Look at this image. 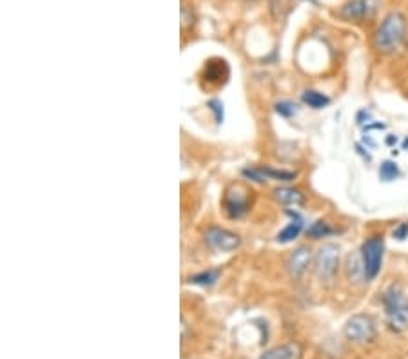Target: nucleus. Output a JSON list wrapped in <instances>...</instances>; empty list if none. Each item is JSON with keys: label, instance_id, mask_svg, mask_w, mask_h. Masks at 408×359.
<instances>
[{"label": "nucleus", "instance_id": "obj_1", "mask_svg": "<svg viewBox=\"0 0 408 359\" xmlns=\"http://www.w3.org/2000/svg\"><path fill=\"white\" fill-rule=\"evenodd\" d=\"M408 20L401 11H390L374 33V47L381 55H392L407 40Z\"/></svg>", "mask_w": 408, "mask_h": 359}, {"label": "nucleus", "instance_id": "obj_7", "mask_svg": "<svg viewBox=\"0 0 408 359\" xmlns=\"http://www.w3.org/2000/svg\"><path fill=\"white\" fill-rule=\"evenodd\" d=\"M251 191L243 185H230L229 189L225 191L223 196V211L230 220H240L249 212L251 209Z\"/></svg>", "mask_w": 408, "mask_h": 359}, {"label": "nucleus", "instance_id": "obj_18", "mask_svg": "<svg viewBox=\"0 0 408 359\" xmlns=\"http://www.w3.org/2000/svg\"><path fill=\"white\" fill-rule=\"evenodd\" d=\"M260 173L265 180H278V182H294L298 173L285 169H272V167H260Z\"/></svg>", "mask_w": 408, "mask_h": 359}, {"label": "nucleus", "instance_id": "obj_19", "mask_svg": "<svg viewBox=\"0 0 408 359\" xmlns=\"http://www.w3.org/2000/svg\"><path fill=\"white\" fill-rule=\"evenodd\" d=\"M401 176V169H399L398 161L385 160L381 161L379 166V180L381 182H394Z\"/></svg>", "mask_w": 408, "mask_h": 359}, {"label": "nucleus", "instance_id": "obj_20", "mask_svg": "<svg viewBox=\"0 0 408 359\" xmlns=\"http://www.w3.org/2000/svg\"><path fill=\"white\" fill-rule=\"evenodd\" d=\"M271 4V13L274 19H283L287 11L290 10V0H269Z\"/></svg>", "mask_w": 408, "mask_h": 359}, {"label": "nucleus", "instance_id": "obj_16", "mask_svg": "<svg viewBox=\"0 0 408 359\" xmlns=\"http://www.w3.org/2000/svg\"><path fill=\"white\" fill-rule=\"evenodd\" d=\"M221 269H209V271H202L194 274V276L189 278V283L200 287H212L216 281L220 280Z\"/></svg>", "mask_w": 408, "mask_h": 359}, {"label": "nucleus", "instance_id": "obj_14", "mask_svg": "<svg viewBox=\"0 0 408 359\" xmlns=\"http://www.w3.org/2000/svg\"><path fill=\"white\" fill-rule=\"evenodd\" d=\"M272 194H274V198L280 203H283V205H294V207H298V205H303V203H305V196H303L301 191L298 189L278 187V189L272 191Z\"/></svg>", "mask_w": 408, "mask_h": 359}, {"label": "nucleus", "instance_id": "obj_28", "mask_svg": "<svg viewBox=\"0 0 408 359\" xmlns=\"http://www.w3.org/2000/svg\"><path fill=\"white\" fill-rule=\"evenodd\" d=\"M363 145H367V149H374L376 147V142L370 136H363Z\"/></svg>", "mask_w": 408, "mask_h": 359}, {"label": "nucleus", "instance_id": "obj_15", "mask_svg": "<svg viewBox=\"0 0 408 359\" xmlns=\"http://www.w3.org/2000/svg\"><path fill=\"white\" fill-rule=\"evenodd\" d=\"M301 102L312 109H325L331 104V98L327 97L325 93L316 91V89H305L301 93Z\"/></svg>", "mask_w": 408, "mask_h": 359}, {"label": "nucleus", "instance_id": "obj_4", "mask_svg": "<svg viewBox=\"0 0 408 359\" xmlns=\"http://www.w3.org/2000/svg\"><path fill=\"white\" fill-rule=\"evenodd\" d=\"M345 337L356 345H368L377 337V323L370 314H354L343 327Z\"/></svg>", "mask_w": 408, "mask_h": 359}, {"label": "nucleus", "instance_id": "obj_29", "mask_svg": "<svg viewBox=\"0 0 408 359\" xmlns=\"http://www.w3.org/2000/svg\"><path fill=\"white\" fill-rule=\"evenodd\" d=\"M401 147H403V151H408V136L403 140V143H401Z\"/></svg>", "mask_w": 408, "mask_h": 359}, {"label": "nucleus", "instance_id": "obj_13", "mask_svg": "<svg viewBox=\"0 0 408 359\" xmlns=\"http://www.w3.org/2000/svg\"><path fill=\"white\" fill-rule=\"evenodd\" d=\"M303 349L298 343H285V345L272 346V349L265 350L260 359H301Z\"/></svg>", "mask_w": 408, "mask_h": 359}, {"label": "nucleus", "instance_id": "obj_11", "mask_svg": "<svg viewBox=\"0 0 408 359\" xmlns=\"http://www.w3.org/2000/svg\"><path fill=\"white\" fill-rule=\"evenodd\" d=\"M345 272H347V280L352 283V285H363V283H368L367 276H365V267H363L361 254L352 253L347 256V263H345Z\"/></svg>", "mask_w": 408, "mask_h": 359}, {"label": "nucleus", "instance_id": "obj_24", "mask_svg": "<svg viewBox=\"0 0 408 359\" xmlns=\"http://www.w3.org/2000/svg\"><path fill=\"white\" fill-rule=\"evenodd\" d=\"M372 122V113L367 109H361L358 111V115H356V124L359 125V127H365V125H368Z\"/></svg>", "mask_w": 408, "mask_h": 359}, {"label": "nucleus", "instance_id": "obj_3", "mask_svg": "<svg viewBox=\"0 0 408 359\" xmlns=\"http://www.w3.org/2000/svg\"><path fill=\"white\" fill-rule=\"evenodd\" d=\"M361 254L363 267H365V276L367 281H374L379 276L383 269V258H385V236L372 234L365 238V241L359 247Z\"/></svg>", "mask_w": 408, "mask_h": 359}, {"label": "nucleus", "instance_id": "obj_9", "mask_svg": "<svg viewBox=\"0 0 408 359\" xmlns=\"http://www.w3.org/2000/svg\"><path fill=\"white\" fill-rule=\"evenodd\" d=\"M312 258L314 256H312L311 247H307V245H301L296 250H292L289 260H287V271H289L290 276L301 278L308 271V267H311Z\"/></svg>", "mask_w": 408, "mask_h": 359}, {"label": "nucleus", "instance_id": "obj_10", "mask_svg": "<svg viewBox=\"0 0 408 359\" xmlns=\"http://www.w3.org/2000/svg\"><path fill=\"white\" fill-rule=\"evenodd\" d=\"M229 79V65L221 58H211L203 67V80L211 86H221Z\"/></svg>", "mask_w": 408, "mask_h": 359}, {"label": "nucleus", "instance_id": "obj_12", "mask_svg": "<svg viewBox=\"0 0 408 359\" xmlns=\"http://www.w3.org/2000/svg\"><path fill=\"white\" fill-rule=\"evenodd\" d=\"M287 214L292 218V221H290L289 225L285 227L281 232H278V236H276V241H278V244H290V241H294V239L298 238L303 232V229H305V221H303V216L299 212L287 211Z\"/></svg>", "mask_w": 408, "mask_h": 359}, {"label": "nucleus", "instance_id": "obj_27", "mask_svg": "<svg viewBox=\"0 0 408 359\" xmlns=\"http://www.w3.org/2000/svg\"><path fill=\"white\" fill-rule=\"evenodd\" d=\"M399 142V138L395 136V134H386V138H385V143L389 145V147H395Z\"/></svg>", "mask_w": 408, "mask_h": 359}, {"label": "nucleus", "instance_id": "obj_26", "mask_svg": "<svg viewBox=\"0 0 408 359\" xmlns=\"http://www.w3.org/2000/svg\"><path fill=\"white\" fill-rule=\"evenodd\" d=\"M363 129H365V131H374V129L383 131V129H386V124H381V122H377V124H372V122H370V124L365 125Z\"/></svg>", "mask_w": 408, "mask_h": 359}, {"label": "nucleus", "instance_id": "obj_21", "mask_svg": "<svg viewBox=\"0 0 408 359\" xmlns=\"http://www.w3.org/2000/svg\"><path fill=\"white\" fill-rule=\"evenodd\" d=\"M276 113L280 116H283V118H292V116L298 113V106L287 100L278 102V104H276Z\"/></svg>", "mask_w": 408, "mask_h": 359}, {"label": "nucleus", "instance_id": "obj_6", "mask_svg": "<svg viewBox=\"0 0 408 359\" xmlns=\"http://www.w3.org/2000/svg\"><path fill=\"white\" fill-rule=\"evenodd\" d=\"M379 6L381 0H347L338 10V15L347 22H368L376 17Z\"/></svg>", "mask_w": 408, "mask_h": 359}, {"label": "nucleus", "instance_id": "obj_17", "mask_svg": "<svg viewBox=\"0 0 408 359\" xmlns=\"http://www.w3.org/2000/svg\"><path fill=\"white\" fill-rule=\"evenodd\" d=\"M334 232H336L334 227H332L331 223H329V221H327V220H316L307 229V236L311 239L329 238V236H332V234H334Z\"/></svg>", "mask_w": 408, "mask_h": 359}, {"label": "nucleus", "instance_id": "obj_8", "mask_svg": "<svg viewBox=\"0 0 408 359\" xmlns=\"http://www.w3.org/2000/svg\"><path fill=\"white\" fill-rule=\"evenodd\" d=\"M205 244L214 250H220V253H230V250H236L242 244L238 234H234L230 230L221 229V227H209L203 234Z\"/></svg>", "mask_w": 408, "mask_h": 359}, {"label": "nucleus", "instance_id": "obj_2", "mask_svg": "<svg viewBox=\"0 0 408 359\" xmlns=\"http://www.w3.org/2000/svg\"><path fill=\"white\" fill-rule=\"evenodd\" d=\"M381 305L385 312L386 327L395 334H403L408 330V296L403 287L390 285L381 294Z\"/></svg>", "mask_w": 408, "mask_h": 359}, {"label": "nucleus", "instance_id": "obj_23", "mask_svg": "<svg viewBox=\"0 0 408 359\" xmlns=\"http://www.w3.org/2000/svg\"><path fill=\"white\" fill-rule=\"evenodd\" d=\"M209 107H211V111L214 113L216 122L221 124V122H223V104H221L220 100H211L209 102Z\"/></svg>", "mask_w": 408, "mask_h": 359}, {"label": "nucleus", "instance_id": "obj_25", "mask_svg": "<svg viewBox=\"0 0 408 359\" xmlns=\"http://www.w3.org/2000/svg\"><path fill=\"white\" fill-rule=\"evenodd\" d=\"M356 151H358V154L363 158V160L367 161V163H370V161H372V154H370V152H368V149L363 147V143H356Z\"/></svg>", "mask_w": 408, "mask_h": 359}, {"label": "nucleus", "instance_id": "obj_22", "mask_svg": "<svg viewBox=\"0 0 408 359\" xmlns=\"http://www.w3.org/2000/svg\"><path fill=\"white\" fill-rule=\"evenodd\" d=\"M392 238L398 239V241H405L408 238V223L407 221H401L395 225V229L392 230Z\"/></svg>", "mask_w": 408, "mask_h": 359}, {"label": "nucleus", "instance_id": "obj_5", "mask_svg": "<svg viewBox=\"0 0 408 359\" xmlns=\"http://www.w3.org/2000/svg\"><path fill=\"white\" fill-rule=\"evenodd\" d=\"M340 263H341V249L340 245L336 244H325L321 245L320 250L316 253V258H314V272L316 276L320 278V281H329L334 280L340 272Z\"/></svg>", "mask_w": 408, "mask_h": 359}]
</instances>
